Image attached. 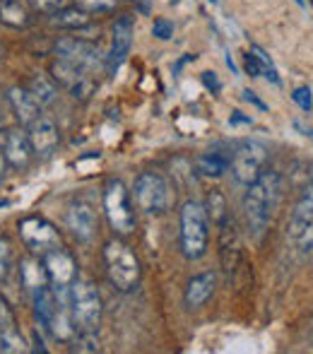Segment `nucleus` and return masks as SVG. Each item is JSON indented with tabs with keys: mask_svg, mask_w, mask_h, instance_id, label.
<instances>
[{
	"mask_svg": "<svg viewBox=\"0 0 313 354\" xmlns=\"http://www.w3.org/2000/svg\"><path fill=\"white\" fill-rule=\"evenodd\" d=\"M248 191L243 196V214L246 227L253 239H260L265 229L270 227L272 214L282 198V176L272 169H263V174L253 183H248Z\"/></svg>",
	"mask_w": 313,
	"mask_h": 354,
	"instance_id": "obj_1",
	"label": "nucleus"
},
{
	"mask_svg": "<svg viewBox=\"0 0 313 354\" xmlns=\"http://www.w3.org/2000/svg\"><path fill=\"white\" fill-rule=\"evenodd\" d=\"M104 270L106 277L118 292H133V289L140 284L142 268L137 261L135 251H133L128 243H123L121 239H111V241L104 243Z\"/></svg>",
	"mask_w": 313,
	"mask_h": 354,
	"instance_id": "obj_2",
	"label": "nucleus"
},
{
	"mask_svg": "<svg viewBox=\"0 0 313 354\" xmlns=\"http://www.w3.org/2000/svg\"><path fill=\"white\" fill-rule=\"evenodd\" d=\"M68 308L77 335H97L102 323V297L89 280H75L68 287Z\"/></svg>",
	"mask_w": 313,
	"mask_h": 354,
	"instance_id": "obj_3",
	"label": "nucleus"
},
{
	"mask_svg": "<svg viewBox=\"0 0 313 354\" xmlns=\"http://www.w3.org/2000/svg\"><path fill=\"white\" fill-rule=\"evenodd\" d=\"M210 246V217L205 205L186 201L181 207V253L188 261H200Z\"/></svg>",
	"mask_w": 313,
	"mask_h": 354,
	"instance_id": "obj_4",
	"label": "nucleus"
},
{
	"mask_svg": "<svg viewBox=\"0 0 313 354\" xmlns=\"http://www.w3.org/2000/svg\"><path fill=\"white\" fill-rule=\"evenodd\" d=\"M135 205L147 214H164L176 201L171 183L157 171H142L135 178Z\"/></svg>",
	"mask_w": 313,
	"mask_h": 354,
	"instance_id": "obj_5",
	"label": "nucleus"
},
{
	"mask_svg": "<svg viewBox=\"0 0 313 354\" xmlns=\"http://www.w3.org/2000/svg\"><path fill=\"white\" fill-rule=\"evenodd\" d=\"M104 212H106V219L111 224V229L121 236L135 232V212H133L131 198H128V191L121 181H111L104 191Z\"/></svg>",
	"mask_w": 313,
	"mask_h": 354,
	"instance_id": "obj_6",
	"label": "nucleus"
},
{
	"mask_svg": "<svg viewBox=\"0 0 313 354\" xmlns=\"http://www.w3.org/2000/svg\"><path fill=\"white\" fill-rule=\"evenodd\" d=\"M267 162V147L258 140H243L241 145H236V149L231 152V174H234L236 183L248 186L253 183L258 176L263 174Z\"/></svg>",
	"mask_w": 313,
	"mask_h": 354,
	"instance_id": "obj_7",
	"label": "nucleus"
},
{
	"mask_svg": "<svg viewBox=\"0 0 313 354\" xmlns=\"http://www.w3.org/2000/svg\"><path fill=\"white\" fill-rule=\"evenodd\" d=\"M17 232L24 246L32 253H39V256H44V253L51 251V248L61 246V234H58V229L53 227L46 217H41V214H29V217L19 219Z\"/></svg>",
	"mask_w": 313,
	"mask_h": 354,
	"instance_id": "obj_8",
	"label": "nucleus"
},
{
	"mask_svg": "<svg viewBox=\"0 0 313 354\" xmlns=\"http://www.w3.org/2000/svg\"><path fill=\"white\" fill-rule=\"evenodd\" d=\"M287 239L296 243L301 251L313 248V181L304 188L301 198L296 201L294 212L287 222Z\"/></svg>",
	"mask_w": 313,
	"mask_h": 354,
	"instance_id": "obj_9",
	"label": "nucleus"
},
{
	"mask_svg": "<svg viewBox=\"0 0 313 354\" xmlns=\"http://www.w3.org/2000/svg\"><path fill=\"white\" fill-rule=\"evenodd\" d=\"M51 77L58 87H66L73 97L79 99V102H87V99L94 94V87H97L92 73L75 66V63L66 61V58H58V56L53 58V63H51Z\"/></svg>",
	"mask_w": 313,
	"mask_h": 354,
	"instance_id": "obj_10",
	"label": "nucleus"
},
{
	"mask_svg": "<svg viewBox=\"0 0 313 354\" xmlns=\"http://www.w3.org/2000/svg\"><path fill=\"white\" fill-rule=\"evenodd\" d=\"M58 58H66V61L75 63V66L84 68V71L94 73L97 68H106V58L102 56L97 44L84 41V39L77 37H63L56 41V48H53Z\"/></svg>",
	"mask_w": 313,
	"mask_h": 354,
	"instance_id": "obj_11",
	"label": "nucleus"
},
{
	"mask_svg": "<svg viewBox=\"0 0 313 354\" xmlns=\"http://www.w3.org/2000/svg\"><path fill=\"white\" fill-rule=\"evenodd\" d=\"M41 261H44V268H46L48 282H51L53 287L68 289L77 280V263L63 246H56V248H51V251H46L41 256Z\"/></svg>",
	"mask_w": 313,
	"mask_h": 354,
	"instance_id": "obj_12",
	"label": "nucleus"
},
{
	"mask_svg": "<svg viewBox=\"0 0 313 354\" xmlns=\"http://www.w3.org/2000/svg\"><path fill=\"white\" fill-rule=\"evenodd\" d=\"M27 138L34 149V157H39V159L53 157V152H56L58 145H61V131H58L56 123L46 116H39L34 123H29Z\"/></svg>",
	"mask_w": 313,
	"mask_h": 354,
	"instance_id": "obj_13",
	"label": "nucleus"
},
{
	"mask_svg": "<svg viewBox=\"0 0 313 354\" xmlns=\"http://www.w3.org/2000/svg\"><path fill=\"white\" fill-rule=\"evenodd\" d=\"M133 19L131 17H118L111 27V51L106 56V71L116 73L123 66L128 56H131V46H133Z\"/></svg>",
	"mask_w": 313,
	"mask_h": 354,
	"instance_id": "obj_14",
	"label": "nucleus"
},
{
	"mask_svg": "<svg viewBox=\"0 0 313 354\" xmlns=\"http://www.w3.org/2000/svg\"><path fill=\"white\" fill-rule=\"evenodd\" d=\"M220 258H222V270L227 277H234V272L241 266V241H238L236 224L231 217H227L220 224Z\"/></svg>",
	"mask_w": 313,
	"mask_h": 354,
	"instance_id": "obj_15",
	"label": "nucleus"
},
{
	"mask_svg": "<svg viewBox=\"0 0 313 354\" xmlns=\"http://www.w3.org/2000/svg\"><path fill=\"white\" fill-rule=\"evenodd\" d=\"M0 350L3 352H27V340H24L22 330L17 326V318L15 311L10 308L8 299L0 294Z\"/></svg>",
	"mask_w": 313,
	"mask_h": 354,
	"instance_id": "obj_16",
	"label": "nucleus"
},
{
	"mask_svg": "<svg viewBox=\"0 0 313 354\" xmlns=\"http://www.w3.org/2000/svg\"><path fill=\"white\" fill-rule=\"evenodd\" d=\"M66 224L73 232V236L79 239V241H89V239L97 234V212L89 203L84 201H75L70 203L66 212Z\"/></svg>",
	"mask_w": 313,
	"mask_h": 354,
	"instance_id": "obj_17",
	"label": "nucleus"
},
{
	"mask_svg": "<svg viewBox=\"0 0 313 354\" xmlns=\"http://www.w3.org/2000/svg\"><path fill=\"white\" fill-rule=\"evenodd\" d=\"M8 104H10V109H12L17 123L24 128L41 116V104H39V99L29 92V87H12L10 89Z\"/></svg>",
	"mask_w": 313,
	"mask_h": 354,
	"instance_id": "obj_18",
	"label": "nucleus"
},
{
	"mask_svg": "<svg viewBox=\"0 0 313 354\" xmlns=\"http://www.w3.org/2000/svg\"><path fill=\"white\" fill-rule=\"evenodd\" d=\"M3 154H5V162H8L10 169H15V171H24L34 159V149H32V145H29L27 133L10 131L8 140H5V145H3Z\"/></svg>",
	"mask_w": 313,
	"mask_h": 354,
	"instance_id": "obj_19",
	"label": "nucleus"
},
{
	"mask_svg": "<svg viewBox=\"0 0 313 354\" xmlns=\"http://www.w3.org/2000/svg\"><path fill=\"white\" fill-rule=\"evenodd\" d=\"M217 289V272L215 270H205L200 275L191 277L186 284V294H183V301H186L188 308H200L205 306L212 299Z\"/></svg>",
	"mask_w": 313,
	"mask_h": 354,
	"instance_id": "obj_20",
	"label": "nucleus"
},
{
	"mask_svg": "<svg viewBox=\"0 0 313 354\" xmlns=\"http://www.w3.org/2000/svg\"><path fill=\"white\" fill-rule=\"evenodd\" d=\"M34 299V318L37 323L41 326V330L51 333L53 321H56V311H58V297H56V289L48 284V287L39 289V292L32 294Z\"/></svg>",
	"mask_w": 313,
	"mask_h": 354,
	"instance_id": "obj_21",
	"label": "nucleus"
},
{
	"mask_svg": "<svg viewBox=\"0 0 313 354\" xmlns=\"http://www.w3.org/2000/svg\"><path fill=\"white\" fill-rule=\"evenodd\" d=\"M19 282L22 287L27 289L29 294L39 292V289L48 287V275H46V268H44V261L41 256L34 258V256H27L19 261Z\"/></svg>",
	"mask_w": 313,
	"mask_h": 354,
	"instance_id": "obj_22",
	"label": "nucleus"
},
{
	"mask_svg": "<svg viewBox=\"0 0 313 354\" xmlns=\"http://www.w3.org/2000/svg\"><path fill=\"white\" fill-rule=\"evenodd\" d=\"M32 8L24 0H0V24L10 29H27L32 24Z\"/></svg>",
	"mask_w": 313,
	"mask_h": 354,
	"instance_id": "obj_23",
	"label": "nucleus"
},
{
	"mask_svg": "<svg viewBox=\"0 0 313 354\" xmlns=\"http://www.w3.org/2000/svg\"><path fill=\"white\" fill-rule=\"evenodd\" d=\"M51 24L58 29H68V32H79V29H87L92 24V15L77 5H66L63 10L51 15Z\"/></svg>",
	"mask_w": 313,
	"mask_h": 354,
	"instance_id": "obj_24",
	"label": "nucleus"
},
{
	"mask_svg": "<svg viewBox=\"0 0 313 354\" xmlns=\"http://www.w3.org/2000/svg\"><path fill=\"white\" fill-rule=\"evenodd\" d=\"M229 164H231V152L229 154H222V152H205L198 157L196 169L200 176L205 178H220L229 171Z\"/></svg>",
	"mask_w": 313,
	"mask_h": 354,
	"instance_id": "obj_25",
	"label": "nucleus"
},
{
	"mask_svg": "<svg viewBox=\"0 0 313 354\" xmlns=\"http://www.w3.org/2000/svg\"><path fill=\"white\" fill-rule=\"evenodd\" d=\"M29 92L39 99V104H41V106H46V104L56 102L58 84L53 82L51 75H37V77H32V82H29Z\"/></svg>",
	"mask_w": 313,
	"mask_h": 354,
	"instance_id": "obj_26",
	"label": "nucleus"
},
{
	"mask_svg": "<svg viewBox=\"0 0 313 354\" xmlns=\"http://www.w3.org/2000/svg\"><path fill=\"white\" fill-rule=\"evenodd\" d=\"M205 212L210 217V222H215L220 227L227 217H229V207H227V198L220 191H210L205 201Z\"/></svg>",
	"mask_w": 313,
	"mask_h": 354,
	"instance_id": "obj_27",
	"label": "nucleus"
},
{
	"mask_svg": "<svg viewBox=\"0 0 313 354\" xmlns=\"http://www.w3.org/2000/svg\"><path fill=\"white\" fill-rule=\"evenodd\" d=\"M123 0H75L77 8L87 10L89 15H104V12H113L116 8H121Z\"/></svg>",
	"mask_w": 313,
	"mask_h": 354,
	"instance_id": "obj_28",
	"label": "nucleus"
},
{
	"mask_svg": "<svg viewBox=\"0 0 313 354\" xmlns=\"http://www.w3.org/2000/svg\"><path fill=\"white\" fill-rule=\"evenodd\" d=\"M27 3H29V8H32V12L51 17L53 12H58V10L66 8L68 0H27Z\"/></svg>",
	"mask_w": 313,
	"mask_h": 354,
	"instance_id": "obj_29",
	"label": "nucleus"
},
{
	"mask_svg": "<svg viewBox=\"0 0 313 354\" xmlns=\"http://www.w3.org/2000/svg\"><path fill=\"white\" fill-rule=\"evenodd\" d=\"M10 268H12V246L5 236H0V282L10 275Z\"/></svg>",
	"mask_w": 313,
	"mask_h": 354,
	"instance_id": "obj_30",
	"label": "nucleus"
},
{
	"mask_svg": "<svg viewBox=\"0 0 313 354\" xmlns=\"http://www.w3.org/2000/svg\"><path fill=\"white\" fill-rule=\"evenodd\" d=\"M152 34H155L159 41H169L173 37V22L167 17H157L155 24H152Z\"/></svg>",
	"mask_w": 313,
	"mask_h": 354,
	"instance_id": "obj_31",
	"label": "nucleus"
},
{
	"mask_svg": "<svg viewBox=\"0 0 313 354\" xmlns=\"http://www.w3.org/2000/svg\"><path fill=\"white\" fill-rule=\"evenodd\" d=\"M243 71H246V75H251V77H260V75H265V66H263L256 53L248 51L243 56Z\"/></svg>",
	"mask_w": 313,
	"mask_h": 354,
	"instance_id": "obj_32",
	"label": "nucleus"
},
{
	"mask_svg": "<svg viewBox=\"0 0 313 354\" xmlns=\"http://www.w3.org/2000/svg\"><path fill=\"white\" fill-rule=\"evenodd\" d=\"M292 99H294L296 104H299L304 111H311L313 106V94L309 87H296L294 92H292Z\"/></svg>",
	"mask_w": 313,
	"mask_h": 354,
	"instance_id": "obj_33",
	"label": "nucleus"
},
{
	"mask_svg": "<svg viewBox=\"0 0 313 354\" xmlns=\"http://www.w3.org/2000/svg\"><path fill=\"white\" fill-rule=\"evenodd\" d=\"M243 99H246V102H251L253 106L263 109V111H265V109H267V104H265V102H260V99L256 97V92H251V89H243Z\"/></svg>",
	"mask_w": 313,
	"mask_h": 354,
	"instance_id": "obj_34",
	"label": "nucleus"
},
{
	"mask_svg": "<svg viewBox=\"0 0 313 354\" xmlns=\"http://www.w3.org/2000/svg\"><path fill=\"white\" fill-rule=\"evenodd\" d=\"M202 82H205V87L215 89V92H220V82H217L215 73H202Z\"/></svg>",
	"mask_w": 313,
	"mask_h": 354,
	"instance_id": "obj_35",
	"label": "nucleus"
},
{
	"mask_svg": "<svg viewBox=\"0 0 313 354\" xmlns=\"http://www.w3.org/2000/svg\"><path fill=\"white\" fill-rule=\"evenodd\" d=\"M229 123H231V126H236V123H251V118H248V116H241L238 111H234V116L229 118Z\"/></svg>",
	"mask_w": 313,
	"mask_h": 354,
	"instance_id": "obj_36",
	"label": "nucleus"
},
{
	"mask_svg": "<svg viewBox=\"0 0 313 354\" xmlns=\"http://www.w3.org/2000/svg\"><path fill=\"white\" fill-rule=\"evenodd\" d=\"M8 133H10V128L5 126V121L0 118V147L5 145V140H8Z\"/></svg>",
	"mask_w": 313,
	"mask_h": 354,
	"instance_id": "obj_37",
	"label": "nucleus"
},
{
	"mask_svg": "<svg viewBox=\"0 0 313 354\" xmlns=\"http://www.w3.org/2000/svg\"><path fill=\"white\" fill-rule=\"evenodd\" d=\"M5 169H8V162H5V154H3V147H0V178H3Z\"/></svg>",
	"mask_w": 313,
	"mask_h": 354,
	"instance_id": "obj_38",
	"label": "nucleus"
},
{
	"mask_svg": "<svg viewBox=\"0 0 313 354\" xmlns=\"http://www.w3.org/2000/svg\"><path fill=\"white\" fill-rule=\"evenodd\" d=\"M3 102H8V94H5L3 87H0V106H3Z\"/></svg>",
	"mask_w": 313,
	"mask_h": 354,
	"instance_id": "obj_39",
	"label": "nucleus"
},
{
	"mask_svg": "<svg viewBox=\"0 0 313 354\" xmlns=\"http://www.w3.org/2000/svg\"><path fill=\"white\" fill-rule=\"evenodd\" d=\"M3 58H5V46L0 44V61H3Z\"/></svg>",
	"mask_w": 313,
	"mask_h": 354,
	"instance_id": "obj_40",
	"label": "nucleus"
},
{
	"mask_svg": "<svg viewBox=\"0 0 313 354\" xmlns=\"http://www.w3.org/2000/svg\"><path fill=\"white\" fill-rule=\"evenodd\" d=\"M210 3H217V0H210Z\"/></svg>",
	"mask_w": 313,
	"mask_h": 354,
	"instance_id": "obj_41",
	"label": "nucleus"
},
{
	"mask_svg": "<svg viewBox=\"0 0 313 354\" xmlns=\"http://www.w3.org/2000/svg\"><path fill=\"white\" fill-rule=\"evenodd\" d=\"M311 5H313V0H311Z\"/></svg>",
	"mask_w": 313,
	"mask_h": 354,
	"instance_id": "obj_42",
	"label": "nucleus"
},
{
	"mask_svg": "<svg viewBox=\"0 0 313 354\" xmlns=\"http://www.w3.org/2000/svg\"><path fill=\"white\" fill-rule=\"evenodd\" d=\"M0 181H3V178H0Z\"/></svg>",
	"mask_w": 313,
	"mask_h": 354,
	"instance_id": "obj_43",
	"label": "nucleus"
}]
</instances>
